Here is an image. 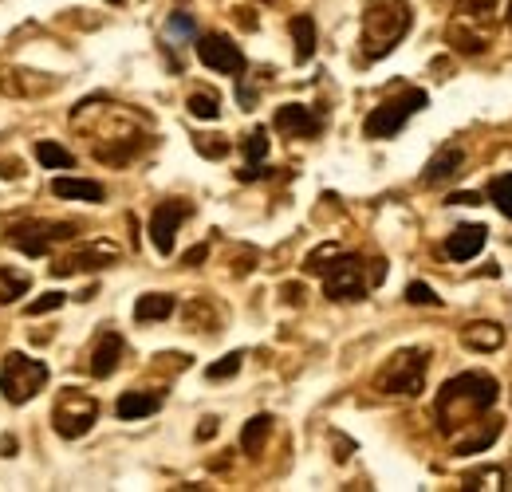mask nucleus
<instances>
[{
    "instance_id": "2",
    "label": "nucleus",
    "mask_w": 512,
    "mask_h": 492,
    "mask_svg": "<svg viewBox=\"0 0 512 492\" xmlns=\"http://www.w3.org/2000/svg\"><path fill=\"white\" fill-rule=\"evenodd\" d=\"M414 24V12L406 0H371L363 12V56L383 60L390 56Z\"/></svg>"
},
{
    "instance_id": "14",
    "label": "nucleus",
    "mask_w": 512,
    "mask_h": 492,
    "mask_svg": "<svg viewBox=\"0 0 512 492\" xmlns=\"http://www.w3.org/2000/svg\"><path fill=\"white\" fill-rule=\"evenodd\" d=\"M115 260H119V248L99 241V245L83 248V252H75V256H64L60 264H52V272H56V276H71V272H79V268H107V264H115Z\"/></svg>"
},
{
    "instance_id": "17",
    "label": "nucleus",
    "mask_w": 512,
    "mask_h": 492,
    "mask_svg": "<svg viewBox=\"0 0 512 492\" xmlns=\"http://www.w3.org/2000/svg\"><path fill=\"white\" fill-rule=\"evenodd\" d=\"M461 170H465V150H461V146H442V150L430 158V166L422 170V185H446V182H453Z\"/></svg>"
},
{
    "instance_id": "12",
    "label": "nucleus",
    "mask_w": 512,
    "mask_h": 492,
    "mask_svg": "<svg viewBox=\"0 0 512 492\" xmlns=\"http://www.w3.org/2000/svg\"><path fill=\"white\" fill-rule=\"evenodd\" d=\"M190 213L193 209L186 201H162V205H154V213H150V241H154V248H158L162 256L174 252L178 229H182V221H186Z\"/></svg>"
},
{
    "instance_id": "38",
    "label": "nucleus",
    "mask_w": 512,
    "mask_h": 492,
    "mask_svg": "<svg viewBox=\"0 0 512 492\" xmlns=\"http://www.w3.org/2000/svg\"><path fill=\"white\" fill-rule=\"evenodd\" d=\"M335 252H339V248H335V245H323V248H316V252H312V256H308V264H304V268H308V272H316V276H320V272H323V260H331V256H335Z\"/></svg>"
},
{
    "instance_id": "23",
    "label": "nucleus",
    "mask_w": 512,
    "mask_h": 492,
    "mask_svg": "<svg viewBox=\"0 0 512 492\" xmlns=\"http://www.w3.org/2000/svg\"><path fill=\"white\" fill-rule=\"evenodd\" d=\"M288 32H292V44H296V63H308L316 56V24H312V16H292Z\"/></svg>"
},
{
    "instance_id": "30",
    "label": "nucleus",
    "mask_w": 512,
    "mask_h": 492,
    "mask_svg": "<svg viewBox=\"0 0 512 492\" xmlns=\"http://www.w3.org/2000/svg\"><path fill=\"white\" fill-rule=\"evenodd\" d=\"M264 158H268V130L256 126L245 138V166H264Z\"/></svg>"
},
{
    "instance_id": "21",
    "label": "nucleus",
    "mask_w": 512,
    "mask_h": 492,
    "mask_svg": "<svg viewBox=\"0 0 512 492\" xmlns=\"http://www.w3.org/2000/svg\"><path fill=\"white\" fill-rule=\"evenodd\" d=\"M52 193L56 197H67V201H87V205H99L107 197V189L99 182H87V178H56L52 182Z\"/></svg>"
},
{
    "instance_id": "9",
    "label": "nucleus",
    "mask_w": 512,
    "mask_h": 492,
    "mask_svg": "<svg viewBox=\"0 0 512 492\" xmlns=\"http://www.w3.org/2000/svg\"><path fill=\"white\" fill-rule=\"evenodd\" d=\"M426 103H430V95L418 91V87L406 91V95H398V99H386V103H379V107L363 119V134H367V138H394V134L406 126V119L418 115Z\"/></svg>"
},
{
    "instance_id": "20",
    "label": "nucleus",
    "mask_w": 512,
    "mask_h": 492,
    "mask_svg": "<svg viewBox=\"0 0 512 492\" xmlns=\"http://www.w3.org/2000/svg\"><path fill=\"white\" fill-rule=\"evenodd\" d=\"M461 343L469 347V351H481V355H489V351H501V343H505V327L501 323H469L465 331H461Z\"/></svg>"
},
{
    "instance_id": "3",
    "label": "nucleus",
    "mask_w": 512,
    "mask_h": 492,
    "mask_svg": "<svg viewBox=\"0 0 512 492\" xmlns=\"http://www.w3.org/2000/svg\"><path fill=\"white\" fill-rule=\"evenodd\" d=\"M497 36V0H465L446 28V44L457 56H485Z\"/></svg>"
},
{
    "instance_id": "1",
    "label": "nucleus",
    "mask_w": 512,
    "mask_h": 492,
    "mask_svg": "<svg viewBox=\"0 0 512 492\" xmlns=\"http://www.w3.org/2000/svg\"><path fill=\"white\" fill-rule=\"evenodd\" d=\"M497 398H501L497 378L477 374V370L457 374V378H449L446 386L438 390L434 422H438V430L446 433V437H453V433L465 430V426H477L497 406Z\"/></svg>"
},
{
    "instance_id": "29",
    "label": "nucleus",
    "mask_w": 512,
    "mask_h": 492,
    "mask_svg": "<svg viewBox=\"0 0 512 492\" xmlns=\"http://www.w3.org/2000/svg\"><path fill=\"white\" fill-rule=\"evenodd\" d=\"M489 201L501 209V217H512V174H497L489 182Z\"/></svg>"
},
{
    "instance_id": "33",
    "label": "nucleus",
    "mask_w": 512,
    "mask_h": 492,
    "mask_svg": "<svg viewBox=\"0 0 512 492\" xmlns=\"http://www.w3.org/2000/svg\"><path fill=\"white\" fill-rule=\"evenodd\" d=\"M465 489H505V469H477L465 477Z\"/></svg>"
},
{
    "instance_id": "37",
    "label": "nucleus",
    "mask_w": 512,
    "mask_h": 492,
    "mask_svg": "<svg viewBox=\"0 0 512 492\" xmlns=\"http://www.w3.org/2000/svg\"><path fill=\"white\" fill-rule=\"evenodd\" d=\"M166 32H170V36H182V40H190V36H193V20L186 16V12H174V16L166 20Z\"/></svg>"
},
{
    "instance_id": "27",
    "label": "nucleus",
    "mask_w": 512,
    "mask_h": 492,
    "mask_svg": "<svg viewBox=\"0 0 512 492\" xmlns=\"http://www.w3.org/2000/svg\"><path fill=\"white\" fill-rule=\"evenodd\" d=\"M36 162L44 166V170H71V154H67L60 142H36Z\"/></svg>"
},
{
    "instance_id": "43",
    "label": "nucleus",
    "mask_w": 512,
    "mask_h": 492,
    "mask_svg": "<svg viewBox=\"0 0 512 492\" xmlns=\"http://www.w3.org/2000/svg\"><path fill=\"white\" fill-rule=\"evenodd\" d=\"M449 205H481V197L469 189V193H453V197H449Z\"/></svg>"
},
{
    "instance_id": "40",
    "label": "nucleus",
    "mask_w": 512,
    "mask_h": 492,
    "mask_svg": "<svg viewBox=\"0 0 512 492\" xmlns=\"http://www.w3.org/2000/svg\"><path fill=\"white\" fill-rule=\"evenodd\" d=\"M233 16H237V24L249 28V32H256V24H260V20L253 16V8H233Z\"/></svg>"
},
{
    "instance_id": "41",
    "label": "nucleus",
    "mask_w": 512,
    "mask_h": 492,
    "mask_svg": "<svg viewBox=\"0 0 512 492\" xmlns=\"http://www.w3.org/2000/svg\"><path fill=\"white\" fill-rule=\"evenodd\" d=\"M20 174H24V162H20V158H16V162H12V158L0 162V178H20Z\"/></svg>"
},
{
    "instance_id": "47",
    "label": "nucleus",
    "mask_w": 512,
    "mask_h": 492,
    "mask_svg": "<svg viewBox=\"0 0 512 492\" xmlns=\"http://www.w3.org/2000/svg\"><path fill=\"white\" fill-rule=\"evenodd\" d=\"M111 4H127V0H111Z\"/></svg>"
},
{
    "instance_id": "28",
    "label": "nucleus",
    "mask_w": 512,
    "mask_h": 492,
    "mask_svg": "<svg viewBox=\"0 0 512 492\" xmlns=\"http://www.w3.org/2000/svg\"><path fill=\"white\" fill-rule=\"evenodd\" d=\"M186 107H190L193 119H201V123H213V119L221 115V99H217L213 91H193Z\"/></svg>"
},
{
    "instance_id": "15",
    "label": "nucleus",
    "mask_w": 512,
    "mask_h": 492,
    "mask_svg": "<svg viewBox=\"0 0 512 492\" xmlns=\"http://www.w3.org/2000/svg\"><path fill=\"white\" fill-rule=\"evenodd\" d=\"M485 241H489V229L485 225H461V229H453L446 237V256L457 260V264H465V260H473L485 248Z\"/></svg>"
},
{
    "instance_id": "39",
    "label": "nucleus",
    "mask_w": 512,
    "mask_h": 492,
    "mask_svg": "<svg viewBox=\"0 0 512 492\" xmlns=\"http://www.w3.org/2000/svg\"><path fill=\"white\" fill-rule=\"evenodd\" d=\"M217 430H221V422H217V418H201V426H197V441L217 437Z\"/></svg>"
},
{
    "instance_id": "45",
    "label": "nucleus",
    "mask_w": 512,
    "mask_h": 492,
    "mask_svg": "<svg viewBox=\"0 0 512 492\" xmlns=\"http://www.w3.org/2000/svg\"><path fill=\"white\" fill-rule=\"evenodd\" d=\"M284 300H288V304H300V300H304V288H300V284H288V288H284Z\"/></svg>"
},
{
    "instance_id": "18",
    "label": "nucleus",
    "mask_w": 512,
    "mask_h": 492,
    "mask_svg": "<svg viewBox=\"0 0 512 492\" xmlns=\"http://www.w3.org/2000/svg\"><path fill=\"white\" fill-rule=\"evenodd\" d=\"M56 83L60 79H48L40 71H12V67L0 71V87L8 95H44V91H56Z\"/></svg>"
},
{
    "instance_id": "42",
    "label": "nucleus",
    "mask_w": 512,
    "mask_h": 492,
    "mask_svg": "<svg viewBox=\"0 0 512 492\" xmlns=\"http://www.w3.org/2000/svg\"><path fill=\"white\" fill-rule=\"evenodd\" d=\"M386 280V260H371V276H367V284H383Z\"/></svg>"
},
{
    "instance_id": "16",
    "label": "nucleus",
    "mask_w": 512,
    "mask_h": 492,
    "mask_svg": "<svg viewBox=\"0 0 512 492\" xmlns=\"http://www.w3.org/2000/svg\"><path fill=\"white\" fill-rule=\"evenodd\" d=\"M119 359H123V335L119 331H99L95 351H91V374L95 378H111L119 370Z\"/></svg>"
},
{
    "instance_id": "22",
    "label": "nucleus",
    "mask_w": 512,
    "mask_h": 492,
    "mask_svg": "<svg viewBox=\"0 0 512 492\" xmlns=\"http://www.w3.org/2000/svg\"><path fill=\"white\" fill-rule=\"evenodd\" d=\"M174 296H166V292H146V296H138L134 300V319L138 323H162V319H170L174 315Z\"/></svg>"
},
{
    "instance_id": "7",
    "label": "nucleus",
    "mask_w": 512,
    "mask_h": 492,
    "mask_svg": "<svg viewBox=\"0 0 512 492\" xmlns=\"http://www.w3.org/2000/svg\"><path fill=\"white\" fill-rule=\"evenodd\" d=\"M95 418H99V402L87 390H75V386L60 390V398L52 406V430L64 441H79L83 433H91Z\"/></svg>"
},
{
    "instance_id": "13",
    "label": "nucleus",
    "mask_w": 512,
    "mask_h": 492,
    "mask_svg": "<svg viewBox=\"0 0 512 492\" xmlns=\"http://www.w3.org/2000/svg\"><path fill=\"white\" fill-rule=\"evenodd\" d=\"M272 126H276L280 134H288V138H316L323 130V115H316V111L304 107V103H284V107L276 111Z\"/></svg>"
},
{
    "instance_id": "19",
    "label": "nucleus",
    "mask_w": 512,
    "mask_h": 492,
    "mask_svg": "<svg viewBox=\"0 0 512 492\" xmlns=\"http://www.w3.org/2000/svg\"><path fill=\"white\" fill-rule=\"evenodd\" d=\"M162 410V394H154V390H127L119 402H115V414L123 418V422H142V418H150V414H158Z\"/></svg>"
},
{
    "instance_id": "26",
    "label": "nucleus",
    "mask_w": 512,
    "mask_h": 492,
    "mask_svg": "<svg viewBox=\"0 0 512 492\" xmlns=\"http://www.w3.org/2000/svg\"><path fill=\"white\" fill-rule=\"evenodd\" d=\"M28 272H16V268H0V308L4 304H12L16 296H24L28 292Z\"/></svg>"
},
{
    "instance_id": "32",
    "label": "nucleus",
    "mask_w": 512,
    "mask_h": 492,
    "mask_svg": "<svg viewBox=\"0 0 512 492\" xmlns=\"http://www.w3.org/2000/svg\"><path fill=\"white\" fill-rule=\"evenodd\" d=\"M201 319H205V331H221L217 327V311L209 308L205 300H193L190 308H186V323H190L193 331H201Z\"/></svg>"
},
{
    "instance_id": "6",
    "label": "nucleus",
    "mask_w": 512,
    "mask_h": 492,
    "mask_svg": "<svg viewBox=\"0 0 512 492\" xmlns=\"http://www.w3.org/2000/svg\"><path fill=\"white\" fill-rule=\"evenodd\" d=\"M48 378H52L48 363H40L24 351H8L0 363V390H4V402H12V406H28L48 386Z\"/></svg>"
},
{
    "instance_id": "31",
    "label": "nucleus",
    "mask_w": 512,
    "mask_h": 492,
    "mask_svg": "<svg viewBox=\"0 0 512 492\" xmlns=\"http://www.w3.org/2000/svg\"><path fill=\"white\" fill-rule=\"evenodd\" d=\"M193 146H197V154H205V158H225V154L233 150V142L221 138V134H197Z\"/></svg>"
},
{
    "instance_id": "4",
    "label": "nucleus",
    "mask_w": 512,
    "mask_h": 492,
    "mask_svg": "<svg viewBox=\"0 0 512 492\" xmlns=\"http://www.w3.org/2000/svg\"><path fill=\"white\" fill-rule=\"evenodd\" d=\"M111 111H115V119L127 115L123 107H115V103H107V99H87V103H79V107L71 111V126H79V130L91 134V130L99 126V119L111 123ZM138 150H142V130H115V134H111V146H95V158L107 162V166H123Z\"/></svg>"
},
{
    "instance_id": "24",
    "label": "nucleus",
    "mask_w": 512,
    "mask_h": 492,
    "mask_svg": "<svg viewBox=\"0 0 512 492\" xmlns=\"http://www.w3.org/2000/svg\"><path fill=\"white\" fill-rule=\"evenodd\" d=\"M497 437H501V422H489V426H481V430L469 433V437H453V453H457V457L481 453V449H489Z\"/></svg>"
},
{
    "instance_id": "48",
    "label": "nucleus",
    "mask_w": 512,
    "mask_h": 492,
    "mask_svg": "<svg viewBox=\"0 0 512 492\" xmlns=\"http://www.w3.org/2000/svg\"><path fill=\"white\" fill-rule=\"evenodd\" d=\"M264 4H272V0H264Z\"/></svg>"
},
{
    "instance_id": "36",
    "label": "nucleus",
    "mask_w": 512,
    "mask_h": 492,
    "mask_svg": "<svg viewBox=\"0 0 512 492\" xmlns=\"http://www.w3.org/2000/svg\"><path fill=\"white\" fill-rule=\"evenodd\" d=\"M406 300H410V304H418V308H422V304H426V308L442 304V300L434 296V288H430V284H422V280H414V284L406 288Z\"/></svg>"
},
{
    "instance_id": "8",
    "label": "nucleus",
    "mask_w": 512,
    "mask_h": 492,
    "mask_svg": "<svg viewBox=\"0 0 512 492\" xmlns=\"http://www.w3.org/2000/svg\"><path fill=\"white\" fill-rule=\"evenodd\" d=\"M323 276V292H327V300H335V304H355V300H363L367 296V264L359 260V256H343V252H335L331 256V264L320 272Z\"/></svg>"
},
{
    "instance_id": "25",
    "label": "nucleus",
    "mask_w": 512,
    "mask_h": 492,
    "mask_svg": "<svg viewBox=\"0 0 512 492\" xmlns=\"http://www.w3.org/2000/svg\"><path fill=\"white\" fill-rule=\"evenodd\" d=\"M268 433H272V418H268V414H256V418H249V422H245V430H241V449H245L249 457H256V453L264 449Z\"/></svg>"
},
{
    "instance_id": "11",
    "label": "nucleus",
    "mask_w": 512,
    "mask_h": 492,
    "mask_svg": "<svg viewBox=\"0 0 512 492\" xmlns=\"http://www.w3.org/2000/svg\"><path fill=\"white\" fill-rule=\"evenodd\" d=\"M197 60L217 75H241L245 71V52L221 32H209V36L197 40Z\"/></svg>"
},
{
    "instance_id": "10",
    "label": "nucleus",
    "mask_w": 512,
    "mask_h": 492,
    "mask_svg": "<svg viewBox=\"0 0 512 492\" xmlns=\"http://www.w3.org/2000/svg\"><path fill=\"white\" fill-rule=\"evenodd\" d=\"M75 233H79L75 225H56V221H52V225H48V221H28V225H16L8 241L20 248L24 256H44V252L56 245V241H71Z\"/></svg>"
},
{
    "instance_id": "44",
    "label": "nucleus",
    "mask_w": 512,
    "mask_h": 492,
    "mask_svg": "<svg viewBox=\"0 0 512 492\" xmlns=\"http://www.w3.org/2000/svg\"><path fill=\"white\" fill-rule=\"evenodd\" d=\"M205 256H209V245H197V248H190V252H186V264H190V268H197Z\"/></svg>"
},
{
    "instance_id": "35",
    "label": "nucleus",
    "mask_w": 512,
    "mask_h": 492,
    "mask_svg": "<svg viewBox=\"0 0 512 492\" xmlns=\"http://www.w3.org/2000/svg\"><path fill=\"white\" fill-rule=\"evenodd\" d=\"M67 304L64 292H48V296H40V300H32L28 308H24V315H48V311H60Z\"/></svg>"
},
{
    "instance_id": "46",
    "label": "nucleus",
    "mask_w": 512,
    "mask_h": 492,
    "mask_svg": "<svg viewBox=\"0 0 512 492\" xmlns=\"http://www.w3.org/2000/svg\"><path fill=\"white\" fill-rule=\"evenodd\" d=\"M505 20H509V24H512V0H509V12H505Z\"/></svg>"
},
{
    "instance_id": "34",
    "label": "nucleus",
    "mask_w": 512,
    "mask_h": 492,
    "mask_svg": "<svg viewBox=\"0 0 512 492\" xmlns=\"http://www.w3.org/2000/svg\"><path fill=\"white\" fill-rule=\"evenodd\" d=\"M241 363H245V355L233 351V355H225L221 363H213V367L205 370V378H209V382H225V378H233V374L241 370Z\"/></svg>"
},
{
    "instance_id": "5",
    "label": "nucleus",
    "mask_w": 512,
    "mask_h": 492,
    "mask_svg": "<svg viewBox=\"0 0 512 492\" xmlns=\"http://www.w3.org/2000/svg\"><path fill=\"white\" fill-rule=\"evenodd\" d=\"M426 370H430V351L422 347H406L394 351L375 374V390L383 394H402V398H418L426 390Z\"/></svg>"
}]
</instances>
